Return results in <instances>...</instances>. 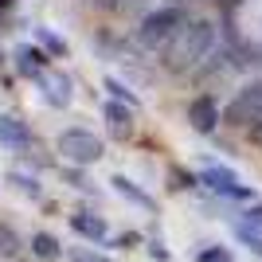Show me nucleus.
<instances>
[{
    "label": "nucleus",
    "instance_id": "obj_1",
    "mask_svg": "<svg viewBox=\"0 0 262 262\" xmlns=\"http://www.w3.org/2000/svg\"><path fill=\"white\" fill-rule=\"evenodd\" d=\"M211 47H215V28H211V20L188 16L157 55H161V67L168 75H188V71H196L211 55Z\"/></svg>",
    "mask_w": 262,
    "mask_h": 262
},
{
    "label": "nucleus",
    "instance_id": "obj_2",
    "mask_svg": "<svg viewBox=\"0 0 262 262\" xmlns=\"http://www.w3.org/2000/svg\"><path fill=\"white\" fill-rule=\"evenodd\" d=\"M223 121H227L231 129H247V133L258 129V125H262V78H258V82H247V86L227 102Z\"/></svg>",
    "mask_w": 262,
    "mask_h": 262
},
{
    "label": "nucleus",
    "instance_id": "obj_3",
    "mask_svg": "<svg viewBox=\"0 0 262 262\" xmlns=\"http://www.w3.org/2000/svg\"><path fill=\"white\" fill-rule=\"evenodd\" d=\"M184 20H188V16L180 8H157V12H149V16L137 24V43H141L145 51H161Z\"/></svg>",
    "mask_w": 262,
    "mask_h": 262
},
{
    "label": "nucleus",
    "instance_id": "obj_4",
    "mask_svg": "<svg viewBox=\"0 0 262 262\" xmlns=\"http://www.w3.org/2000/svg\"><path fill=\"white\" fill-rule=\"evenodd\" d=\"M59 153L71 164H94V161H102V141L90 129H67L59 137Z\"/></svg>",
    "mask_w": 262,
    "mask_h": 262
},
{
    "label": "nucleus",
    "instance_id": "obj_5",
    "mask_svg": "<svg viewBox=\"0 0 262 262\" xmlns=\"http://www.w3.org/2000/svg\"><path fill=\"white\" fill-rule=\"evenodd\" d=\"M200 180L215 192V196H227V200H251V188L243 184L239 176L231 172V168H223V164H208L204 172H200Z\"/></svg>",
    "mask_w": 262,
    "mask_h": 262
},
{
    "label": "nucleus",
    "instance_id": "obj_6",
    "mask_svg": "<svg viewBox=\"0 0 262 262\" xmlns=\"http://www.w3.org/2000/svg\"><path fill=\"white\" fill-rule=\"evenodd\" d=\"M188 121H192V129H196V133L211 137V133L219 129V121H223V110H219V102H215V98L200 94V98L188 106Z\"/></svg>",
    "mask_w": 262,
    "mask_h": 262
},
{
    "label": "nucleus",
    "instance_id": "obj_7",
    "mask_svg": "<svg viewBox=\"0 0 262 262\" xmlns=\"http://www.w3.org/2000/svg\"><path fill=\"white\" fill-rule=\"evenodd\" d=\"M0 145L12 149V153H24V149H32V129H28L20 118L0 114Z\"/></svg>",
    "mask_w": 262,
    "mask_h": 262
},
{
    "label": "nucleus",
    "instance_id": "obj_8",
    "mask_svg": "<svg viewBox=\"0 0 262 262\" xmlns=\"http://www.w3.org/2000/svg\"><path fill=\"white\" fill-rule=\"evenodd\" d=\"M102 114H106L110 133H114V137H121V141H125V137L133 133V114L121 106V102H106V106H102Z\"/></svg>",
    "mask_w": 262,
    "mask_h": 262
},
{
    "label": "nucleus",
    "instance_id": "obj_9",
    "mask_svg": "<svg viewBox=\"0 0 262 262\" xmlns=\"http://www.w3.org/2000/svg\"><path fill=\"white\" fill-rule=\"evenodd\" d=\"M71 227H75L78 235H86V239H94V243H102V239L110 235L106 219H98V215H86V211H78V215H71Z\"/></svg>",
    "mask_w": 262,
    "mask_h": 262
},
{
    "label": "nucleus",
    "instance_id": "obj_10",
    "mask_svg": "<svg viewBox=\"0 0 262 262\" xmlns=\"http://www.w3.org/2000/svg\"><path fill=\"white\" fill-rule=\"evenodd\" d=\"M39 82H43L47 86V102H51V106H67V102H71V82H67V78H59V75H39Z\"/></svg>",
    "mask_w": 262,
    "mask_h": 262
},
{
    "label": "nucleus",
    "instance_id": "obj_11",
    "mask_svg": "<svg viewBox=\"0 0 262 262\" xmlns=\"http://www.w3.org/2000/svg\"><path fill=\"white\" fill-rule=\"evenodd\" d=\"M20 254H24V239L8 223H0V262H16Z\"/></svg>",
    "mask_w": 262,
    "mask_h": 262
},
{
    "label": "nucleus",
    "instance_id": "obj_12",
    "mask_svg": "<svg viewBox=\"0 0 262 262\" xmlns=\"http://www.w3.org/2000/svg\"><path fill=\"white\" fill-rule=\"evenodd\" d=\"M114 188H118V192H121L125 200H133V204H141L145 211H153V208H157V204H153V196H145L141 188L133 184V180H125V176H114Z\"/></svg>",
    "mask_w": 262,
    "mask_h": 262
},
{
    "label": "nucleus",
    "instance_id": "obj_13",
    "mask_svg": "<svg viewBox=\"0 0 262 262\" xmlns=\"http://www.w3.org/2000/svg\"><path fill=\"white\" fill-rule=\"evenodd\" d=\"M47 55L43 51H35V47H20V71L24 75H32V78H39L47 71V63H43Z\"/></svg>",
    "mask_w": 262,
    "mask_h": 262
},
{
    "label": "nucleus",
    "instance_id": "obj_14",
    "mask_svg": "<svg viewBox=\"0 0 262 262\" xmlns=\"http://www.w3.org/2000/svg\"><path fill=\"white\" fill-rule=\"evenodd\" d=\"M32 251H35V258H43V262H51V258H59V243L51 239V235H35L32 239Z\"/></svg>",
    "mask_w": 262,
    "mask_h": 262
},
{
    "label": "nucleus",
    "instance_id": "obj_15",
    "mask_svg": "<svg viewBox=\"0 0 262 262\" xmlns=\"http://www.w3.org/2000/svg\"><path fill=\"white\" fill-rule=\"evenodd\" d=\"M239 223H243V227H247V231H254V235H258V239H262V204H254V208L247 211V215H243Z\"/></svg>",
    "mask_w": 262,
    "mask_h": 262
},
{
    "label": "nucleus",
    "instance_id": "obj_16",
    "mask_svg": "<svg viewBox=\"0 0 262 262\" xmlns=\"http://www.w3.org/2000/svg\"><path fill=\"white\" fill-rule=\"evenodd\" d=\"M196 262H231V251L227 247H208V251H200Z\"/></svg>",
    "mask_w": 262,
    "mask_h": 262
},
{
    "label": "nucleus",
    "instance_id": "obj_17",
    "mask_svg": "<svg viewBox=\"0 0 262 262\" xmlns=\"http://www.w3.org/2000/svg\"><path fill=\"white\" fill-rule=\"evenodd\" d=\"M235 231H239V239H243V243H247V247H251V251L262 258V239H258V235H254V231H247L243 223H235Z\"/></svg>",
    "mask_w": 262,
    "mask_h": 262
},
{
    "label": "nucleus",
    "instance_id": "obj_18",
    "mask_svg": "<svg viewBox=\"0 0 262 262\" xmlns=\"http://www.w3.org/2000/svg\"><path fill=\"white\" fill-rule=\"evenodd\" d=\"M71 262H110V258L98 254V251H86V247H75V251H71Z\"/></svg>",
    "mask_w": 262,
    "mask_h": 262
},
{
    "label": "nucleus",
    "instance_id": "obj_19",
    "mask_svg": "<svg viewBox=\"0 0 262 262\" xmlns=\"http://www.w3.org/2000/svg\"><path fill=\"white\" fill-rule=\"evenodd\" d=\"M39 39H43V43H47V47H51V51H63V43H59V39H55V35H51V32H39Z\"/></svg>",
    "mask_w": 262,
    "mask_h": 262
},
{
    "label": "nucleus",
    "instance_id": "obj_20",
    "mask_svg": "<svg viewBox=\"0 0 262 262\" xmlns=\"http://www.w3.org/2000/svg\"><path fill=\"white\" fill-rule=\"evenodd\" d=\"M94 4H102V8H118L121 0H94Z\"/></svg>",
    "mask_w": 262,
    "mask_h": 262
},
{
    "label": "nucleus",
    "instance_id": "obj_21",
    "mask_svg": "<svg viewBox=\"0 0 262 262\" xmlns=\"http://www.w3.org/2000/svg\"><path fill=\"white\" fill-rule=\"evenodd\" d=\"M251 141H258V145H262V125H258V129H251Z\"/></svg>",
    "mask_w": 262,
    "mask_h": 262
},
{
    "label": "nucleus",
    "instance_id": "obj_22",
    "mask_svg": "<svg viewBox=\"0 0 262 262\" xmlns=\"http://www.w3.org/2000/svg\"><path fill=\"white\" fill-rule=\"evenodd\" d=\"M16 262H20V258H16Z\"/></svg>",
    "mask_w": 262,
    "mask_h": 262
}]
</instances>
